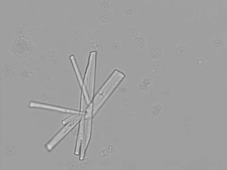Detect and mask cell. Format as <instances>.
I'll return each instance as SVG.
<instances>
[{
  "instance_id": "1",
  "label": "cell",
  "mask_w": 227,
  "mask_h": 170,
  "mask_svg": "<svg viewBox=\"0 0 227 170\" xmlns=\"http://www.w3.org/2000/svg\"><path fill=\"white\" fill-rule=\"evenodd\" d=\"M125 77V75L120 71L117 70L114 71L94 98L93 101V115H95L98 110L100 109L103 104Z\"/></svg>"
},
{
  "instance_id": "2",
  "label": "cell",
  "mask_w": 227,
  "mask_h": 170,
  "mask_svg": "<svg viewBox=\"0 0 227 170\" xmlns=\"http://www.w3.org/2000/svg\"><path fill=\"white\" fill-rule=\"evenodd\" d=\"M96 52L90 54L89 62L85 74L83 86L86 88L91 102L92 101L94 92L95 76Z\"/></svg>"
},
{
  "instance_id": "3",
  "label": "cell",
  "mask_w": 227,
  "mask_h": 170,
  "mask_svg": "<svg viewBox=\"0 0 227 170\" xmlns=\"http://www.w3.org/2000/svg\"><path fill=\"white\" fill-rule=\"evenodd\" d=\"M93 103L89 105L86 109L85 114V124H84V137L81 143L80 152V160H83L84 154L88 147L92 131V119L93 115Z\"/></svg>"
},
{
  "instance_id": "4",
  "label": "cell",
  "mask_w": 227,
  "mask_h": 170,
  "mask_svg": "<svg viewBox=\"0 0 227 170\" xmlns=\"http://www.w3.org/2000/svg\"><path fill=\"white\" fill-rule=\"evenodd\" d=\"M83 115L84 114L80 113L77 118L66 124L65 126L62 128L59 132H58V133H57V134L46 145V147L48 150H52L55 146L67 135V134L70 131L77 125L78 122H80Z\"/></svg>"
},
{
  "instance_id": "5",
  "label": "cell",
  "mask_w": 227,
  "mask_h": 170,
  "mask_svg": "<svg viewBox=\"0 0 227 170\" xmlns=\"http://www.w3.org/2000/svg\"><path fill=\"white\" fill-rule=\"evenodd\" d=\"M29 106L31 107L40 108L52 110L57 111L65 113L80 114V112L75 110L69 109L65 108L60 107L56 106L48 105V104L40 103H36V102H30V104H29Z\"/></svg>"
},
{
  "instance_id": "6",
  "label": "cell",
  "mask_w": 227,
  "mask_h": 170,
  "mask_svg": "<svg viewBox=\"0 0 227 170\" xmlns=\"http://www.w3.org/2000/svg\"><path fill=\"white\" fill-rule=\"evenodd\" d=\"M84 124H85V114L82 116V118L79 123L78 128V136L76 140V145H75V154L79 155L80 152L81 143L84 137Z\"/></svg>"
},
{
  "instance_id": "7",
  "label": "cell",
  "mask_w": 227,
  "mask_h": 170,
  "mask_svg": "<svg viewBox=\"0 0 227 170\" xmlns=\"http://www.w3.org/2000/svg\"><path fill=\"white\" fill-rule=\"evenodd\" d=\"M71 59L72 60V63L73 65L74 68L75 70V73H76V75H77V78L79 82V84L81 87L84 84V81H83V79H82V77H81V74H80V72H79V70H78V66H77V64H76V61L75 60V59L74 56H71Z\"/></svg>"
},
{
  "instance_id": "8",
  "label": "cell",
  "mask_w": 227,
  "mask_h": 170,
  "mask_svg": "<svg viewBox=\"0 0 227 170\" xmlns=\"http://www.w3.org/2000/svg\"><path fill=\"white\" fill-rule=\"evenodd\" d=\"M87 105H88V104H87V101H86V99H85L84 93H83V92H82V93H81V106H80V114H85V112H86V109L88 107H87Z\"/></svg>"
},
{
  "instance_id": "9",
  "label": "cell",
  "mask_w": 227,
  "mask_h": 170,
  "mask_svg": "<svg viewBox=\"0 0 227 170\" xmlns=\"http://www.w3.org/2000/svg\"><path fill=\"white\" fill-rule=\"evenodd\" d=\"M80 114H74L73 115L71 116H69L68 118H66L65 120L62 122V123L64 125H66L67 123L68 122H71L73 120L75 119V118H77V117L79 116Z\"/></svg>"
}]
</instances>
